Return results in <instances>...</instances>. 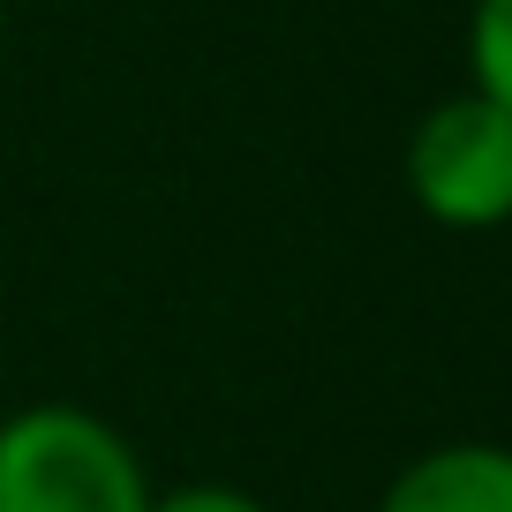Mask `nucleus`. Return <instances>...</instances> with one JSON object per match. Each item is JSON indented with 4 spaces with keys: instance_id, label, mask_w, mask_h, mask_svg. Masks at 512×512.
I'll return each mask as SVG.
<instances>
[{
    "instance_id": "1",
    "label": "nucleus",
    "mask_w": 512,
    "mask_h": 512,
    "mask_svg": "<svg viewBox=\"0 0 512 512\" xmlns=\"http://www.w3.org/2000/svg\"><path fill=\"white\" fill-rule=\"evenodd\" d=\"M151 475L106 415L38 400L0 422V512H144Z\"/></svg>"
},
{
    "instance_id": "2",
    "label": "nucleus",
    "mask_w": 512,
    "mask_h": 512,
    "mask_svg": "<svg viewBox=\"0 0 512 512\" xmlns=\"http://www.w3.org/2000/svg\"><path fill=\"white\" fill-rule=\"evenodd\" d=\"M400 181L415 211L445 234H497L512 226V113L482 91H452L407 128Z\"/></svg>"
},
{
    "instance_id": "3",
    "label": "nucleus",
    "mask_w": 512,
    "mask_h": 512,
    "mask_svg": "<svg viewBox=\"0 0 512 512\" xmlns=\"http://www.w3.org/2000/svg\"><path fill=\"white\" fill-rule=\"evenodd\" d=\"M377 512H512V445L452 437L430 445L384 482Z\"/></svg>"
},
{
    "instance_id": "4",
    "label": "nucleus",
    "mask_w": 512,
    "mask_h": 512,
    "mask_svg": "<svg viewBox=\"0 0 512 512\" xmlns=\"http://www.w3.org/2000/svg\"><path fill=\"white\" fill-rule=\"evenodd\" d=\"M467 91L512 113V0H475L467 8Z\"/></svg>"
},
{
    "instance_id": "5",
    "label": "nucleus",
    "mask_w": 512,
    "mask_h": 512,
    "mask_svg": "<svg viewBox=\"0 0 512 512\" xmlns=\"http://www.w3.org/2000/svg\"><path fill=\"white\" fill-rule=\"evenodd\" d=\"M144 512H272V505L241 482H174V490H151Z\"/></svg>"
}]
</instances>
